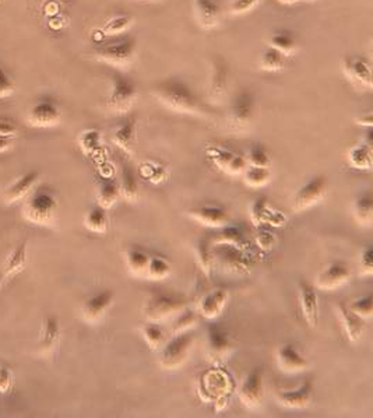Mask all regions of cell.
<instances>
[{"mask_svg": "<svg viewBox=\"0 0 373 418\" xmlns=\"http://www.w3.org/2000/svg\"><path fill=\"white\" fill-rule=\"evenodd\" d=\"M152 95L158 102H161L164 107L174 112L196 117L204 115V107L200 98L186 83L178 79L159 81L152 88Z\"/></svg>", "mask_w": 373, "mask_h": 418, "instance_id": "6da1fadb", "label": "cell"}, {"mask_svg": "<svg viewBox=\"0 0 373 418\" xmlns=\"http://www.w3.org/2000/svg\"><path fill=\"white\" fill-rule=\"evenodd\" d=\"M186 303L183 295L155 290L147 295L141 310L148 322H158L181 312L186 308Z\"/></svg>", "mask_w": 373, "mask_h": 418, "instance_id": "7a4b0ae2", "label": "cell"}, {"mask_svg": "<svg viewBox=\"0 0 373 418\" xmlns=\"http://www.w3.org/2000/svg\"><path fill=\"white\" fill-rule=\"evenodd\" d=\"M194 339L188 332L172 335V337L159 348L161 350V352H159V365L168 371H175L181 368L189 359Z\"/></svg>", "mask_w": 373, "mask_h": 418, "instance_id": "3957f363", "label": "cell"}, {"mask_svg": "<svg viewBox=\"0 0 373 418\" xmlns=\"http://www.w3.org/2000/svg\"><path fill=\"white\" fill-rule=\"evenodd\" d=\"M136 98L137 90L134 83L121 73L114 74L111 91L108 94V98H106V107H108V110L117 115H128Z\"/></svg>", "mask_w": 373, "mask_h": 418, "instance_id": "277c9868", "label": "cell"}, {"mask_svg": "<svg viewBox=\"0 0 373 418\" xmlns=\"http://www.w3.org/2000/svg\"><path fill=\"white\" fill-rule=\"evenodd\" d=\"M137 43L133 38H125L112 43L99 46L94 52V58L111 66L126 69L132 65L136 55Z\"/></svg>", "mask_w": 373, "mask_h": 418, "instance_id": "5b68a950", "label": "cell"}, {"mask_svg": "<svg viewBox=\"0 0 373 418\" xmlns=\"http://www.w3.org/2000/svg\"><path fill=\"white\" fill-rule=\"evenodd\" d=\"M58 201L48 192L35 193L23 208L24 217L38 226H49L57 217Z\"/></svg>", "mask_w": 373, "mask_h": 418, "instance_id": "8992f818", "label": "cell"}, {"mask_svg": "<svg viewBox=\"0 0 373 418\" xmlns=\"http://www.w3.org/2000/svg\"><path fill=\"white\" fill-rule=\"evenodd\" d=\"M212 256L230 273H248L252 268L249 256L245 249L232 245H212Z\"/></svg>", "mask_w": 373, "mask_h": 418, "instance_id": "52a82bcc", "label": "cell"}, {"mask_svg": "<svg viewBox=\"0 0 373 418\" xmlns=\"http://www.w3.org/2000/svg\"><path fill=\"white\" fill-rule=\"evenodd\" d=\"M327 193V179L325 177H314L303 183L292 199V210L302 212L321 203Z\"/></svg>", "mask_w": 373, "mask_h": 418, "instance_id": "ba28073f", "label": "cell"}, {"mask_svg": "<svg viewBox=\"0 0 373 418\" xmlns=\"http://www.w3.org/2000/svg\"><path fill=\"white\" fill-rule=\"evenodd\" d=\"M254 114V97L249 90L239 91L231 103L230 110V126L232 130H245L253 119Z\"/></svg>", "mask_w": 373, "mask_h": 418, "instance_id": "9c48e42d", "label": "cell"}, {"mask_svg": "<svg viewBox=\"0 0 373 418\" xmlns=\"http://www.w3.org/2000/svg\"><path fill=\"white\" fill-rule=\"evenodd\" d=\"M205 154L210 159V161L214 164L219 170H221L227 174H231V175L241 174L248 167L246 160L242 155L235 154L234 151L224 148L221 146H208L205 148Z\"/></svg>", "mask_w": 373, "mask_h": 418, "instance_id": "30bf717a", "label": "cell"}, {"mask_svg": "<svg viewBox=\"0 0 373 418\" xmlns=\"http://www.w3.org/2000/svg\"><path fill=\"white\" fill-rule=\"evenodd\" d=\"M234 341L220 325H210L207 329V355L211 362H220L230 357Z\"/></svg>", "mask_w": 373, "mask_h": 418, "instance_id": "8fae6325", "label": "cell"}, {"mask_svg": "<svg viewBox=\"0 0 373 418\" xmlns=\"http://www.w3.org/2000/svg\"><path fill=\"white\" fill-rule=\"evenodd\" d=\"M350 279L351 270L348 265L345 262H341V260H334V262L329 263L326 268H323L317 273L314 279V286L319 290L332 291L344 286Z\"/></svg>", "mask_w": 373, "mask_h": 418, "instance_id": "7c38bea8", "label": "cell"}, {"mask_svg": "<svg viewBox=\"0 0 373 418\" xmlns=\"http://www.w3.org/2000/svg\"><path fill=\"white\" fill-rule=\"evenodd\" d=\"M264 397L263 371L254 368L246 374L239 388V400L248 408H256L261 404Z\"/></svg>", "mask_w": 373, "mask_h": 418, "instance_id": "4fadbf2b", "label": "cell"}, {"mask_svg": "<svg viewBox=\"0 0 373 418\" xmlns=\"http://www.w3.org/2000/svg\"><path fill=\"white\" fill-rule=\"evenodd\" d=\"M230 86V66L223 57L212 59L211 76L208 84V98L212 102H220L227 94Z\"/></svg>", "mask_w": 373, "mask_h": 418, "instance_id": "5bb4252c", "label": "cell"}, {"mask_svg": "<svg viewBox=\"0 0 373 418\" xmlns=\"http://www.w3.org/2000/svg\"><path fill=\"white\" fill-rule=\"evenodd\" d=\"M298 301L303 321L310 328H316L319 321V298L316 288L306 280L298 283Z\"/></svg>", "mask_w": 373, "mask_h": 418, "instance_id": "9a60e30c", "label": "cell"}, {"mask_svg": "<svg viewBox=\"0 0 373 418\" xmlns=\"http://www.w3.org/2000/svg\"><path fill=\"white\" fill-rule=\"evenodd\" d=\"M62 112L53 101L45 99L37 102L28 112V122L35 128H52L59 125Z\"/></svg>", "mask_w": 373, "mask_h": 418, "instance_id": "2e32d148", "label": "cell"}, {"mask_svg": "<svg viewBox=\"0 0 373 418\" xmlns=\"http://www.w3.org/2000/svg\"><path fill=\"white\" fill-rule=\"evenodd\" d=\"M230 292L224 288H216L205 292L197 302V313L205 319L219 318L227 306Z\"/></svg>", "mask_w": 373, "mask_h": 418, "instance_id": "e0dca14e", "label": "cell"}, {"mask_svg": "<svg viewBox=\"0 0 373 418\" xmlns=\"http://www.w3.org/2000/svg\"><path fill=\"white\" fill-rule=\"evenodd\" d=\"M334 309L339 317V321L343 326V330L348 339V341L351 343H358L366 330V325L365 321L359 317H356L355 313L348 308V305L345 302H336L334 303Z\"/></svg>", "mask_w": 373, "mask_h": 418, "instance_id": "ac0fdd59", "label": "cell"}, {"mask_svg": "<svg viewBox=\"0 0 373 418\" xmlns=\"http://www.w3.org/2000/svg\"><path fill=\"white\" fill-rule=\"evenodd\" d=\"M312 393H313V386L312 382L308 379L303 384H301L296 389L279 390L276 399L279 404L284 408L301 410V408H306L310 404Z\"/></svg>", "mask_w": 373, "mask_h": 418, "instance_id": "d6986e66", "label": "cell"}, {"mask_svg": "<svg viewBox=\"0 0 373 418\" xmlns=\"http://www.w3.org/2000/svg\"><path fill=\"white\" fill-rule=\"evenodd\" d=\"M114 292L110 290L101 291L87 298L81 306V315L87 322H98L114 303Z\"/></svg>", "mask_w": 373, "mask_h": 418, "instance_id": "ffe728a7", "label": "cell"}, {"mask_svg": "<svg viewBox=\"0 0 373 418\" xmlns=\"http://www.w3.org/2000/svg\"><path fill=\"white\" fill-rule=\"evenodd\" d=\"M276 358L279 368L287 374L302 372L309 367L308 359L292 344L280 346L276 351Z\"/></svg>", "mask_w": 373, "mask_h": 418, "instance_id": "44dd1931", "label": "cell"}, {"mask_svg": "<svg viewBox=\"0 0 373 418\" xmlns=\"http://www.w3.org/2000/svg\"><path fill=\"white\" fill-rule=\"evenodd\" d=\"M343 70L351 83L369 90L372 88V70L370 65L365 59L358 57H347L343 62Z\"/></svg>", "mask_w": 373, "mask_h": 418, "instance_id": "7402d4cb", "label": "cell"}, {"mask_svg": "<svg viewBox=\"0 0 373 418\" xmlns=\"http://www.w3.org/2000/svg\"><path fill=\"white\" fill-rule=\"evenodd\" d=\"M189 215L197 223L211 228H221L230 221L228 212L221 206H200L190 210Z\"/></svg>", "mask_w": 373, "mask_h": 418, "instance_id": "603a6c76", "label": "cell"}, {"mask_svg": "<svg viewBox=\"0 0 373 418\" xmlns=\"http://www.w3.org/2000/svg\"><path fill=\"white\" fill-rule=\"evenodd\" d=\"M27 266V239L20 242L16 249L5 259L0 268V286L6 283L9 279L20 275Z\"/></svg>", "mask_w": 373, "mask_h": 418, "instance_id": "cb8c5ba5", "label": "cell"}, {"mask_svg": "<svg viewBox=\"0 0 373 418\" xmlns=\"http://www.w3.org/2000/svg\"><path fill=\"white\" fill-rule=\"evenodd\" d=\"M194 16L201 28L212 30L220 24L221 8L217 0H194Z\"/></svg>", "mask_w": 373, "mask_h": 418, "instance_id": "d4e9b609", "label": "cell"}, {"mask_svg": "<svg viewBox=\"0 0 373 418\" xmlns=\"http://www.w3.org/2000/svg\"><path fill=\"white\" fill-rule=\"evenodd\" d=\"M95 197H97L98 206L103 207L105 210L106 208L112 207L121 197L119 182H117L115 179H110V178H105V179L99 181L97 185Z\"/></svg>", "mask_w": 373, "mask_h": 418, "instance_id": "484cf974", "label": "cell"}, {"mask_svg": "<svg viewBox=\"0 0 373 418\" xmlns=\"http://www.w3.org/2000/svg\"><path fill=\"white\" fill-rule=\"evenodd\" d=\"M61 340V326L55 317H48L43 321L41 336H39V347L43 352H49L58 346Z\"/></svg>", "mask_w": 373, "mask_h": 418, "instance_id": "4316f807", "label": "cell"}, {"mask_svg": "<svg viewBox=\"0 0 373 418\" xmlns=\"http://www.w3.org/2000/svg\"><path fill=\"white\" fill-rule=\"evenodd\" d=\"M136 140V118H128L112 136V143L125 154L132 152L133 143Z\"/></svg>", "mask_w": 373, "mask_h": 418, "instance_id": "83f0119b", "label": "cell"}, {"mask_svg": "<svg viewBox=\"0 0 373 418\" xmlns=\"http://www.w3.org/2000/svg\"><path fill=\"white\" fill-rule=\"evenodd\" d=\"M121 197L128 201H134L139 197V178L130 164L123 163L121 167Z\"/></svg>", "mask_w": 373, "mask_h": 418, "instance_id": "f1b7e54d", "label": "cell"}, {"mask_svg": "<svg viewBox=\"0 0 373 418\" xmlns=\"http://www.w3.org/2000/svg\"><path fill=\"white\" fill-rule=\"evenodd\" d=\"M151 255L140 246H130L126 250V268L134 276H145Z\"/></svg>", "mask_w": 373, "mask_h": 418, "instance_id": "f546056e", "label": "cell"}, {"mask_svg": "<svg viewBox=\"0 0 373 418\" xmlns=\"http://www.w3.org/2000/svg\"><path fill=\"white\" fill-rule=\"evenodd\" d=\"M348 163L355 170L370 171L373 167V152L372 146L367 143H361L354 146L348 152Z\"/></svg>", "mask_w": 373, "mask_h": 418, "instance_id": "4dcf8cb0", "label": "cell"}, {"mask_svg": "<svg viewBox=\"0 0 373 418\" xmlns=\"http://www.w3.org/2000/svg\"><path fill=\"white\" fill-rule=\"evenodd\" d=\"M39 178V172L38 171H31L28 174H26L24 177L19 178L6 192V201L8 203H16L19 200H21L23 197H26L31 189L34 188V185L37 183Z\"/></svg>", "mask_w": 373, "mask_h": 418, "instance_id": "1f68e13d", "label": "cell"}, {"mask_svg": "<svg viewBox=\"0 0 373 418\" xmlns=\"http://www.w3.org/2000/svg\"><path fill=\"white\" fill-rule=\"evenodd\" d=\"M84 226L88 231L95 234H105L110 227V219L106 210L101 206L91 207L84 216Z\"/></svg>", "mask_w": 373, "mask_h": 418, "instance_id": "d6a6232c", "label": "cell"}, {"mask_svg": "<svg viewBox=\"0 0 373 418\" xmlns=\"http://www.w3.org/2000/svg\"><path fill=\"white\" fill-rule=\"evenodd\" d=\"M354 219L361 226H370L373 221V200L369 193L358 196L352 206Z\"/></svg>", "mask_w": 373, "mask_h": 418, "instance_id": "836d02e7", "label": "cell"}, {"mask_svg": "<svg viewBox=\"0 0 373 418\" xmlns=\"http://www.w3.org/2000/svg\"><path fill=\"white\" fill-rule=\"evenodd\" d=\"M140 175H141V178L150 181L151 183L159 185V183H164V182L168 181L170 171L161 163H158V161H145L140 167Z\"/></svg>", "mask_w": 373, "mask_h": 418, "instance_id": "e575fe53", "label": "cell"}, {"mask_svg": "<svg viewBox=\"0 0 373 418\" xmlns=\"http://www.w3.org/2000/svg\"><path fill=\"white\" fill-rule=\"evenodd\" d=\"M196 257L203 273L210 277L212 266H214V256H212V245L210 242V238L199 239L196 245Z\"/></svg>", "mask_w": 373, "mask_h": 418, "instance_id": "d590c367", "label": "cell"}, {"mask_svg": "<svg viewBox=\"0 0 373 418\" xmlns=\"http://www.w3.org/2000/svg\"><path fill=\"white\" fill-rule=\"evenodd\" d=\"M223 230L210 238L211 245H232L245 249L246 242L243 239L242 232L236 227H221Z\"/></svg>", "mask_w": 373, "mask_h": 418, "instance_id": "8d00e7d4", "label": "cell"}, {"mask_svg": "<svg viewBox=\"0 0 373 418\" xmlns=\"http://www.w3.org/2000/svg\"><path fill=\"white\" fill-rule=\"evenodd\" d=\"M171 273H172V266L165 257L151 255L150 262H148V268H147V272H145L147 279L154 280V281L164 280V279L170 277Z\"/></svg>", "mask_w": 373, "mask_h": 418, "instance_id": "74e56055", "label": "cell"}, {"mask_svg": "<svg viewBox=\"0 0 373 418\" xmlns=\"http://www.w3.org/2000/svg\"><path fill=\"white\" fill-rule=\"evenodd\" d=\"M285 61L287 57L284 54H281V52H279L274 48H269L261 54L259 66L264 72H280L284 69Z\"/></svg>", "mask_w": 373, "mask_h": 418, "instance_id": "f35d334b", "label": "cell"}, {"mask_svg": "<svg viewBox=\"0 0 373 418\" xmlns=\"http://www.w3.org/2000/svg\"><path fill=\"white\" fill-rule=\"evenodd\" d=\"M272 178L270 168H261V167H253L248 166L243 171V181L250 188H261L268 185Z\"/></svg>", "mask_w": 373, "mask_h": 418, "instance_id": "ab89813d", "label": "cell"}, {"mask_svg": "<svg viewBox=\"0 0 373 418\" xmlns=\"http://www.w3.org/2000/svg\"><path fill=\"white\" fill-rule=\"evenodd\" d=\"M141 335L151 350H159L167 341L164 330L155 322H148L147 325H144L141 328Z\"/></svg>", "mask_w": 373, "mask_h": 418, "instance_id": "60d3db41", "label": "cell"}, {"mask_svg": "<svg viewBox=\"0 0 373 418\" xmlns=\"http://www.w3.org/2000/svg\"><path fill=\"white\" fill-rule=\"evenodd\" d=\"M270 210H272V208L269 207L268 199H265L264 196L257 197L250 206V221H252V224L256 228L265 226V221H268Z\"/></svg>", "mask_w": 373, "mask_h": 418, "instance_id": "b9f144b4", "label": "cell"}, {"mask_svg": "<svg viewBox=\"0 0 373 418\" xmlns=\"http://www.w3.org/2000/svg\"><path fill=\"white\" fill-rule=\"evenodd\" d=\"M132 23H133V20L130 16H126V14L114 16L112 19H110L105 23L101 32L105 37H115V35H119V34H123L125 31H128L129 27L132 26Z\"/></svg>", "mask_w": 373, "mask_h": 418, "instance_id": "7bdbcfd3", "label": "cell"}, {"mask_svg": "<svg viewBox=\"0 0 373 418\" xmlns=\"http://www.w3.org/2000/svg\"><path fill=\"white\" fill-rule=\"evenodd\" d=\"M246 164L253 166V167H261V168H270L272 166V160L269 157V152L265 151L263 144L254 143L253 146H250L249 152H248V159Z\"/></svg>", "mask_w": 373, "mask_h": 418, "instance_id": "ee69618b", "label": "cell"}, {"mask_svg": "<svg viewBox=\"0 0 373 418\" xmlns=\"http://www.w3.org/2000/svg\"><path fill=\"white\" fill-rule=\"evenodd\" d=\"M269 43H270V48L277 49L285 57L291 55L296 48V41H295L294 35H291L290 32H277V34H274L270 38Z\"/></svg>", "mask_w": 373, "mask_h": 418, "instance_id": "f6af8a7d", "label": "cell"}, {"mask_svg": "<svg viewBox=\"0 0 373 418\" xmlns=\"http://www.w3.org/2000/svg\"><path fill=\"white\" fill-rule=\"evenodd\" d=\"M79 144L84 154L87 155L97 154L101 150V133L94 129L85 130L80 135Z\"/></svg>", "mask_w": 373, "mask_h": 418, "instance_id": "bcb514c9", "label": "cell"}, {"mask_svg": "<svg viewBox=\"0 0 373 418\" xmlns=\"http://www.w3.org/2000/svg\"><path fill=\"white\" fill-rule=\"evenodd\" d=\"M348 308L355 313L356 317L366 321L372 317V313H373V297L370 294L358 297L348 305Z\"/></svg>", "mask_w": 373, "mask_h": 418, "instance_id": "7dc6e473", "label": "cell"}, {"mask_svg": "<svg viewBox=\"0 0 373 418\" xmlns=\"http://www.w3.org/2000/svg\"><path fill=\"white\" fill-rule=\"evenodd\" d=\"M182 313L179 315V318L175 321L171 333L172 335H178V333H183L188 332L189 329H192L193 326L197 325L199 318H197V312H193L190 309H182Z\"/></svg>", "mask_w": 373, "mask_h": 418, "instance_id": "c3c4849f", "label": "cell"}, {"mask_svg": "<svg viewBox=\"0 0 373 418\" xmlns=\"http://www.w3.org/2000/svg\"><path fill=\"white\" fill-rule=\"evenodd\" d=\"M358 272L361 277H370L373 275V250L370 245H367L361 252L358 260Z\"/></svg>", "mask_w": 373, "mask_h": 418, "instance_id": "681fc988", "label": "cell"}, {"mask_svg": "<svg viewBox=\"0 0 373 418\" xmlns=\"http://www.w3.org/2000/svg\"><path fill=\"white\" fill-rule=\"evenodd\" d=\"M254 241H256V245L261 250H270L276 243V234L273 231H270L269 228L259 227Z\"/></svg>", "mask_w": 373, "mask_h": 418, "instance_id": "f907efd6", "label": "cell"}, {"mask_svg": "<svg viewBox=\"0 0 373 418\" xmlns=\"http://www.w3.org/2000/svg\"><path fill=\"white\" fill-rule=\"evenodd\" d=\"M261 0H232L230 5V13L234 16H242L252 12Z\"/></svg>", "mask_w": 373, "mask_h": 418, "instance_id": "816d5d0a", "label": "cell"}, {"mask_svg": "<svg viewBox=\"0 0 373 418\" xmlns=\"http://www.w3.org/2000/svg\"><path fill=\"white\" fill-rule=\"evenodd\" d=\"M14 91V81L10 74L0 66V98H6Z\"/></svg>", "mask_w": 373, "mask_h": 418, "instance_id": "f5cc1de1", "label": "cell"}, {"mask_svg": "<svg viewBox=\"0 0 373 418\" xmlns=\"http://www.w3.org/2000/svg\"><path fill=\"white\" fill-rule=\"evenodd\" d=\"M13 385V377L9 368L0 367V393H8Z\"/></svg>", "mask_w": 373, "mask_h": 418, "instance_id": "db71d44e", "label": "cell"}, {"mask_svg": "<svg viewBox=\"0 0 373 418\" xmlns=\"http://www.w3.org/2000/svg\"><path fill=\"white\" fill-rule=\"evenodd\" d=\"M17 133V125L9 118H0V136L13 137Z\"/></svg>", "mask_w": 373, "mask_h": 418, "instance_id": "11a10c76", "label": "cell"}, {"mask_svg": "<svg viewBox=\"0 0 373 418\" xmlns=\"http://www.w3.org/2000/svg\"><path fill=\"white\" fill-rule=\"evenodd\" d=\"M287 221V217L284 215H281L280 212H274L270 210L268 221H265V226H272V227H281L284 226Z\"/></svg>", "mask_w": 373, "mask_h": 418, "instance_id": "9f6ffc18", "label": "cell"}, {"mask_svg": "<svg viewBox=\"0 0 373 418\" xmlns=\"http://www.w3.org/2000/svg\"><path fill=\"white\" fill-rule=\"evenodd\" d=\"M12 137H8V136H0V152L6 151L8 148L12 147Z\"/></svg>", "mask_w": 373, "mask_h": 418, "instance_id": "6f0895ef", "label": "cell"}, {"mask_svg": "<svg viewBox=\"0 0 373 418\" xmlns=\"http://www.w3.org/2000/svg\"><path fill=\"white\" fill-rule=\"evenodd\" d=\"M356 123L361 125V126H367V128H372V114L367 112L366 115L356 119Z\"/></svg>", "mask_w": 373, "mask_h": 418, "instance_id": "680465c9", "label": "cell"}, {"mask_svg": "<svg viewBox=\"0 0 373 418\" xmlns=\"http://www.w3.org/2000/svg\"><path fill=\"white\" fill-rule=\"evenodd\" d=\"M280 2L284 3V5H292V3L298 2V0H280Z\"/></svg>", "mask_w": 373, "mask_h": 418, "instance_id": "91938a15", "label": "cell"}]
</instances>
